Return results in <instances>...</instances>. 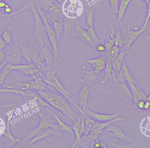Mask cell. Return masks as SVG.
I'll list each match as a JSON object with an SVG mask.
<instances>
[{
    "label": "cell",
    "mask_w": 150,
    "mask_h": 148,
    "mask_svg": "<svg viewBox=\"0 0 150 148\" xmlns=\"http://www.w3.org/2000/svg\"><path fill=\"white\" fill-rule=\"evenodd\" d=\"M85 131H86V125H85V121H84V116L83 115H81V122H80V134L81 135L82 137L84 134Z\"/></svg>",
    "instance_id": "ab89813d"
},
{
    "label": "cell",
    "mask_w": 150,
    "mask_h": 148,
    "mask_svg": "<svg viewBox=\"0 0 150 148\" xmlns=\"http://www.w3.org/2000/svg\"><path fill=\"white\" fill-rule=\"evenodd\" d=\"M131 1L132 0H119L118 11L117 12V21L118 23L122 22V19Z\"/></svg>",
    "instance_id": "484cf974"
},
{
    "label": "cell",
    "mask_w": 150,
    "mask_h": 148,
    "mask_svg": "<svg viewBox=\"0 0 150 148\" xmlns=\"http://www.w3.org/2000/svg\"><path fill=\"white\" fill-rule=\"evenodd\" d=\"M109 25V29L107 35L105 42L104 45L106 48V50L111 48L115 44H114V37L115 35L116 30L115 29V26L114 24L111 22V21H108Z\"/></svg>",
    "instance_id": "d4e9b609"
},
{
    "label": "cell",
    "mask_w": 150,
    "mask_h": 148,
    "mask_svg": "<svg viewBox=\"0 0 150 148\" xmlns=\"http://www.w3.org/2000/svg\"><path fill=\"white\" fill-rule=\"evenodd\" d=\"M131 21L132 19H131L129 23L126 25H124L122 22L118 23L121 32L118 47H120V50L125 51L127 54L129 55L132 44L145 30L142 27L139 30L132 29L131 28Z\"/></svg>",
    "instance_id": "277c9868"
},
{
    "label": "cell",
    "mask_w": 150,
    "mask_h": 148,
    "mask_svg": "<svg viewBox=\"0 0 150 148\" xmlns=\"http://www.w3.org/2000/svg\"><path fill=\"white\" fill-rule=\"evenodd\" d=\"M84 116V121H85V125H86V131L84 134L83 135L82 138L89 133V132L93 129V128L95 127L96 124V121L93 119L91 117H90L89 115L87 114H84L83 115Z\"/></svg>",
    "instance_id": "4dcf8cb0"
},
{
    "label": "cell",
    "mask_w": 150,
    "mask_h": 148,
    "mask_svg": "<svg viewBox=\"0 0 150 148\" xmlns=\"http://www.w3.org/2000/svg\"><path fill=\"white\" fill-rule=\"evenodd\" d=\"M6 46V43L3 39L1 36H0V49L1 50H4L5 46Z\"/></svg>",
    "instance_id": "bcb514c9"
},
{
    "label": "cell",
    "mask_w": 150,
    "mask_h": 148,
    "mask_svg": "<svg viewBox=\"0 0 150 148\" xmlns=\"http://www.w3.org/2000/svg\"><path fill=\"white\" fill-rule=\"evenodd\" d=\"M94 22V11L93 8H89L86 12V27L91 36L94 46H96L97 43H100V40L95 30Z\"/></svg>",
    "instance_id": "8fae6325"
},
{
    "label": "cell",
    "mask_w": 150,
    "mask_h": 148,
    "mask_svg": "<svg viewBox=\"0 0 150 148\" xmlns=\"http://www.w3.org/2000/svg\"><path fill=\"white\" fill-rule=\"evenodd\" d=\"M38 92L51 107L59 111L71 121H74L79 116V114L72 109L69 101L54 88L51 90H39Z\"/></svg>",
    "instance_id": "6da1fadb"
},
{
    "label": "cell",
    "mask_w": 150,
    "mask_h": 148,
    "mask_svg": "<svg viewBox=\"0 0 150 148\" xmlns=\"http://www.w3.org/2000/svg\"><path fill=\"white\" fill-rule=\"evenodd\" d=\"M81 115L80 113L76 119L73 121V125L72 129L75 135V140L72 144L71 148L77 147V146L82 142V136L80 134V122H81Z\"/></svg>",
    "instance_id": "cb8c5ba5"
},
{
    "label": "cell",
    "mask_w": 150,
    "mask_h": 148,
    "mask_svg": "<svg viewBox=\"0 0 150 148\" xmlns=\"http://www.w3.org/2000/svg\"><path fill=\"white\" fill-rule=\"evenodd\" d=\"M79 22V19H72L64 16L63 18L64 32L62 40L64 41L73 36L75 27Z\"/></svg>",
    "instance_id": "2e32d148"
},
{
    "label": "cell",
    "mask_w": 150,
    "mask_h": 148,
    "mask_svg": "<svg viewBox=\"0 0 150 148\" xmlns=\"http://www.w3.org/2000/svg\"><path fill=\"white\" fill-rule=\"evenodd\" d=\"M4 50L5 54V61L6 63H10L13 65L21 64L22 57L21 50L15 42L6 44Z\"/></svg>",
    "instance_id": "9c48e42d"
},
{
    "label": "cell",
    "mask_w": 150,
    "mask_h": 148,
    "mask_svg": "<svg viewBox=\"0 0 150 148\" xmlns=\"http://www.w3.org/2000/svg\"><path fill=\"white\" fill-rule=\"evenodd\" d=\"M60 131L52 129L47 128L38 132L29 142L28 146H31L36 142L42 140L46 137H48L50 136H59L60 135Z\"/></svg>",
    "instance_id": "7402d4cb"
},
{
    "label": "cell",
    "mask_w": 150,
    "mask_h": 148,
    "mask_svg": "<svg viewBox=\"0 0 150 148\" xmlns=\"http://www.w3.org/2000/svg\"><path fill=\"white\" fill-rule=\"evenodd\" d=\"M96 50L98 51V52H100V53H104L106 50V48H105V46L104 44H101L100 43H97L96 46Z\"/></svg>",
    "instance_id": "b9f144b4"
},
{
    "label": "cell",
    "mask_w": 150,
    "mask_h": 148,
    "mask_svg": "<svg viewBox=\"0 0 150 148\" xmlns=\"http://www.w3.org/2000/svg\"><path fill=\"white\" fill-rule=\"evenodd\" d=\"M49 111L52 115V116L54 117V118L56 119V121L57 122L58 128H59V130L62 131V132H65L67 133H70L71 134H74L73 130L72 129V126H70V125H67L66 123L64 122H63L56 114H55L50 108H49Z\"/></svg>",
    "instance_id": "4316f807"
},
{
    "label": "cell",
    "mask_w": 150,
    "mask_h": 148,
    "mask_svg": "<svg viewBox=\"0 0 150 148\" xmlns=\"http://www.w3.org/2000/svg\"><path fill=\"white\" fill-rule=\"evenodd\" d=\"M33 80L27 82H19L17 84L16 87L23 90H34L36 91L39 90H49V85L43 81L42 78L37 75L32 77Z\"/></svg>",
    "instance_id": "30bf717a"
},
{
    "label": "cell",
    "mask_w": 150,
    "mask_h": 148,
    "mask_svg": "<svg viewBox=\"0 0 150 148\" xmlns=\"http://www.w3.org/2000/svg\"><path fill=\"white\" fill-rule=\"evenodd\" d=\"M149 20H150V19H149Z\"/></svg>",
    "instance_id": "db71d44e"
},
{
    "label": "cell",
    "mask_w": 150,
    "mask_h": 148,
    "mask_svg": "<svg viewBox=\"0 0 150 148\" xmlns=\"http://www.w3.org/2000/svg\"><path fill=\"white\" fill-rule=\"evenodd\" d=\"M12 27L9 25H6L2 30L1 36L6 43V44H11L12 42V35L11 32Z\"/></svg>",
    "instance_id": "1f68e13d"
},
{
    "label": "cell",
    "mask_w": 150,
    "mask_h": 148,
    "mask_svg": "<svg viewBox=\"0 0 150 148\" xmlns=\"http://www.w3.org/2000/svg\"><path fill=\"white\" fill-rule=\"evenodd\" d=\"M145 100L144 99H139L137 102L135 108H137L139 110H143L144 109V105Z\"/></svg>",
    "instance_id": "ee69618b"
},
{
    "label": "cell",
    "mask_w": 150,
    "mask_h": 148,
    "mask_svg": "<svg viewBox=\"0 0 150 148\" xmlns=\"http://www.w3.org/2000/svg\"><path fill=\"white\" fill-rule=\"evenodd\" d=\"M28 7L26 5H25L21 7V8H19V9L18 10H16L14 12H12L11 13L9 14V15H7V14H5V13H4V14H0V20H1V18L2 17H11V16H15V15H17L18 13H19L20 12L27 9Z\"/></svg>",
    "instance_id": "74e56055"
},
{
    "label": "cell",
    "mask_w": 150,
    "mask_h": 148,
    "mask_svg": "<svg viewBox=\"0 0 150 148\" xmlns=\"http://www.w3.org/2000/svg\"><path fill=\"white\" fill-rule=\"evenodd\" d=\"M150 108V101L145 99L144 105V110H148Z\"/></svg>",
    "instance_id": "7dc6e473"
},
{
    "label": "cell",
    "mask_w": 150,
    "mask_h": 148,
    "mask_svg": "<svg viewBox=\"0 0 150 148\" xmlns=\"http://www.w3.org/2000/svg\"><path fill=\"white\" fill-rule=\"evenodd\" d=\"M28 3L29 4V9H30L34 18V35L33 39L36 41L41 49L45 44H50L46 34L45 26L36 8L35 0H29Z\"/></svg>",
    "instance_id": "3957f363"
},
{
    "label": "cell",
    "mask_w": 150,
    "mask_h": 148,
    "mask_svg": "<svg viewBox=\"0 0 150 148\" xmlns=\"http://www.w3.org/2000/svg\"><path fill=\"white\" fill-rule=\"evenodd\" d=\"M6 4V2L4 0L0 1V10H3V9L5 8V5Z\"/></svg>",
    "instance_id": "c3c4849f"
},
{
    "label": "cell",
    "mask_w": 150,
    "mask_h": 148,
    "mask_svg": "<svg viewBox=\"0 0 150 148\" xmlns=\"http://www.w3.org/2000/svg\"><path fill=\"white\" fill-rule=\"evenodd\" d=\"M1 139L4 142L5 147H14L18 142L21 140V138H11L8 136H3Z\"/></svg>",
    "instance_id": "836d02e7"
},
{
    "label": "cell",
    "mask_w": 150,
    "mask_h": 148,
    "mask_svg": "<svg viewBox=\"0 0 150 148\" xmlns=\"http://www.w3.org/2000/svg\"><path fill=\"white\" fill-rule=\"evenodd\" d=\"M142 1H144L145 2V4H146V5L149 2V1H150V0H142Z\"/></svg>",
    "instance_id": "816d5d0a"
},
{
    "label": "cell",
    "mask_w": 150,
    "mask_h": 148,
    "mask_svg": "<svg viewBox=\"0 0 150 148\" xmlns=\"http://www.w3.org/2000/svg\"><path fill=\"white\" fill-rule=\"evenodd\" d=\"M122 118L117 116L114 119L107 121V122H99L96 121V124L95 127L91 130L88 134L86 135L82 138V142L80 143L77 147H87V146H90V147H93V143L98 140L99 136L103 133V131L105 127L110 123L120 121L122 120Z\"/></svg>",
    "instance_id": "52a82bcc"
},
{
    "label": "cell",
    "mask_w": 150,
    "mask_h": 148,
    "mask_svg": "<svg viewBox=\"0 0 150 148\" xmlns=\"http://www.w3.org/2000/svg\"><path fill=\"white\" fill-rule=\"evenodd\" d=\"M90 92L88 85L83 84L78 93V105L82 109L84 112H85L88 108V100L90 96Z\"/></svg>",
    "instance_id": "44dd1931"
},
{
    "label": "cell",
    "mask_w": 150,
    "mask_h": 148,
    "mask_svg": "<svg viewBox=\"0 0 150 148\" xmlns=\"http://www.w3.org/2000/svg\"><path fill=\"white\" fill-rule=\"evenodd\" d=\"M129 88L131 91L132 98L134 102L133 108H135L137 102L139 99H146L147 95L142 90V88L139 87L138 82H127Z\"/></svg>",
    "instance_id": "ac0fdd59"
},
{
    "label": "cell",
    "mask_w": 150,
    "mask_h": 148,
    "mask_svg": "<svg viewBox=\"0 0 150 148\" xmlns=\"http://www.w3.org/2000/svg\"><path fill=\"white\" fill-rule=\"evenodd\" d=\"M36 2L43 11H47L56 1V0H36Z\"/></svg>",
    "instance_id": "e575fe53"
},
{
    "label": "cell",
    "mask_w": 150,
    "mask_h": 148,
    "mask_svg": "<svg viewBox=\"0 0 150 148\" xmlns=\"http://www.w3.org/2000/svg\"><path fill=\"white\" fill-rule=\"evenodd\" d=\"M13 70L12 64L10 63H6L0 71V87L4 83L6 78L9 73Z\"/></svg>",
    "instance_id": "d6a6232c"
},
{
    "label": "cell",
    "mask_w": 150,
    "mask_h": 148,
    "mask_svg": "<svg viewBox=\"0 0 150 148\" xmlns=\"http://www.w3.org/2000/svg\"><path fill=\"white\" fill-rule=\"evenodd\" d=\"M5 60V54L4 50L0 49V64L3 63Z\"/></svg>",
    "instance_id": "f6af8a7d"
},
{
    "label": "cell",
    "mask_w": 150,
    "mask_h": 148,
    "mask_svg": "<svg viewBox=\"0 0 150 148\" xmlns=\"http://www.w3.org/2000/svg\"><path fill=\"white\" fill-rule=\"evenodd\" d=\"M133 108L132 106L127 107L125 108L124 109L115 113H111V114H108V113H98V112H96L93 111H91L89 108H88L86 112H84L86 114L89 115L90 117H91L93 119L96 120V121H99V122H107L111 121L117 116H118L119 115H120L121 113L125 112L127 109Z\"/></svg>",
    "instance_id": "9a60e30c"
},
{
    "label": "cell",
    "mask_w": 150,
    "mask_h": 148,
    "mask_svg": "<svg viewBox=\"0 0 150 148\" xmlns=\"http://www.w3.org/2000/svg\"><path fill=\"white\" fill-rule=\"evenodd\" d=\"M146 99L150 101V94H149L148 95H147V97H146Z\"/></svg>",
    "instance_id": "f907efd6"
},
{
    "label": "cell",
    "mask_w": 150,
    "mask_h": 148,
    "mask_svg": "<svg viewBox=\"0 0 150 148\" xmlns=\"http://www.w3.org/2000/svg\"><path fill=\"white\" fill-rule=\"evenodd\" d=\"M87 62L93 68L94 72L96 74H98L105 69L106 63L105 55L104 53L97 57L88 60Z\"/></svg>",
    "instance_id": "603a6c76"
},
{
    "label": "cell",
    "mask_w": 150,
    "mask_h": 148,
    "mask_svg": "<svg viewBox=\"0 0 150 148\" xmlns=\"http://www.w3.org/2000/svg\"><path fill=\"white\" fill-rule=\"evenodd\" d=\"M49 107L44 108L42 111H38L36 113L38 115L40 118V121L38 125L33 128V129L29 130L26 135V136L18 142V143L15 146V148H21L25 147L28 146V143L30 140L39 131L47 129L52 128L59 130V128L56 121V119L52 116L49 111ZM60 131V130H59Z\"/></svg>",
    "instance_id": "7a4b0ae2"
},
{
    "label": "cell",
    "mask_w": 150,
    "mask_h": 148,
    "mask_svg": "<svg viewBox=\"0 0 150 148\" xmlns=\"http://www.w3.org/2000/svg\"><path fill=\"white\" fill-rule=\"evenodd\" d=\"M103 133L105 134V136L114 137L119 140H121V141H123V140H128L131 142L134 141L133 139L129 137L124 133V132L122 130L121 127L114 125L112 124V123L108 124L105 127V128L103 131Z\"/></svg>",
    "instance_id": "7c38bea8"
},
{
    "label": "cell",
    "mask_w": 150,
    "mask_h": 148,
    "mask_svg": "<svg viewBox=\"0 0 150 148\" xmlns=\"http://www.w3.org/2000/svg\"><path fill=\"white\" fill-rule=\"evenodd\" d=\"M120 49L117 45H114L110 49L105 50L104 54L105 55V67L104 69L105 74L103 78L101 80V83L106 82L109 79L111 80V73L112 70V63L115 58L120 53Z\"/></svg>",
    "instance_id": "ba28073f"
},
{
    "label": "cell",
    "mask_w": 150,
    "mask_h": 148,
    "mask_svg": "<svg viewBox=\"0 0 150 148\" xmlns=\"http://www.w3.org/2000/svg\"><path fill=\"white\" fill-rule=\"evenodd\" d=\"M57 72V68H53L52 69L47 70L44 72V77L42 79L47 84L52 85L58 92L63 95L69 101L70 103H71L74 107H76L78 109L79 111H80L82 109L78 105V104L75 103L72 97H71L70 92L65 88V87L63 85V84L60 82L58 77L56 76Z\"/></svg>",
    "instance_id": "5b68a950"
},
{
    "label": "cell",
    "mask_w": 150,
    "mask_h": 148,
    "mask_svg": "<svg viewBox=\"0 0 150 148\" xmlns=\"http://www.w3.org/2000/svg\"><path fill=\"white\" fill-rule=\"evenodd\" d=\"M108 144L114 146L115 147H117V148H131L134 146V144H125L123 143H110Z\"/></svg>",
    "instance_id": "f35d334b"
},
{
    "label": "cell",
    "mask_w": 150,
    "mask_h": 148,
    "mask_svg": "<svg viewBox=\"0 0 150 148\" xmlns=\"http://www.w3.org/2000/svg\"><path fill=\"white\" fill-rule=\"evenodd\" d=\"M39 58L42 64L50 69L54 68L53 56L50 44H45L40 49Z\"/></svg>",
    "instance_id": "4fadbf2b"
},
{
    "label": "cell",
    "mask_w": 150,
    "mask_h": 148,
    "mask_svg": "<svg viewBox=\"0 0 150 148\" xmlns=\"http://www.w3.org/2000/svg\"><path fill=\"white\" fill-rule=\"evenodd\" d=\"M5 108L6 109V119L5 130L4 132H3L2 135L15 139L16 137L13 135V134L11 133L10 130V125H11V119L12 118V116L13 115L14 112L16 109V104L15 103L6 104Z\"/></svg>",
    "instance_id": "d6986e66"
},
{
    "label": "cell",
    "mask_w": 150,
    "mask_h": 148,
    "mask_svg": "<svg viewBox=\"0 0 150 148\" xmlns=\"http://www.w3.org/2000/svg\"><path fill=\"white\" fill-rule=\"evenodd\" d=\"M12 12V8L9 4L6 3L5 8L3 9V13L9 15Z\"/></svg>",
    "instance_id": "7bdbcfd3"
},
{
    "label": "cell",
    "mask_w": 150,
    "mask_h": 148,
    "mask_svg": "<svg viewBox=\"0 0 150 148\" xmlns=\"http://www.w3.org/2000/svg\"><path fill=\"white\" fill-rule=\"evenodd\" d=\"M67 0H56V1L62 5H63L66 2Z\"/></svg>",
    "instance_id": "681fc988"
},
{
    "label": "cell",
    "mask_w": 150,
    "mask_h": 148,
    "mask_svg": "<svg viewBox=\"0 0 150 148\" xmlns=\"http://www.w3.org/2000/svg\"><path fill=\"white\" fill-rule=\"evenodd\" d=\"M13 70H16L25 74L26 75H29L33 77L38 74L41 71L39 68L36 67L33 63H28L26 64H19L16 65H13Z\"/></svg>",
    "instance_id": "e0dca14e"
},
{
    "label": "cell",
    "mask_w": 150,
    "mask_h": 148,
    "mask_svg": "<svg viewBox=\"0 0 150 148\" xmlns=\"http://www.w3.org/2000/svg\"><path fill=\"white\" fill-rule=\"evenodd\" d=\"M149 19H150V1L146 4V16H145V18L144 23L142 26V28H144L145 29H146V27L148 26V22L149 21Z\"/></svg>",
    "instance_id": "d590c367"
},
{
    "label": "cell",
    "mask_w": 150,
    "mask_h": 148,
    "mask_svg": "<svg viewBox=\"0 0 150 148\" xmlns=\"http://www.w3.org/2000/svg\"><path fill=\"white\" fill-rule=\"evenodd\" d=\"M84 73L83 75L82 80H81L82 85L87 84L88 86L93 83L95 81L97 75L93 70H83Z\"/></svg>",
    "instance_id": "f546056e"
},
{
    "label": "cell",
    "mask_w": 150,
    "mask_h": 148,
    "mask_svg": "<svg viewBox=\"0 0 150 148\" xmlns=\"http://www.w3.org/2000/svg\"><path fill=\"white\" fill-rule=\"evenodd\" d=\"M126 54H127V53L125 51L120 50V53L112 63V70L115 71L116 75L118 74L121 70V66L124 61V56Z\"/></svg>",
    "instance_id": "f1b7e54d"
},
{
    "label": "cell",
    "mask_w": 150,
    "mask_h": 148,
    "mask_svg": "<svg viewBox=\"0 0 150 148\" xmlns=\"http://www.w3.org/2000/svg\"><path fill=\"white\" fill-rule=\"evenodd\" d=\"M35 3L36 5V8L40 15V16L43 20V22L44 23V25L45 26L46 28V34L49 39V41L50 42L52 50V53H53V63H54V67H56L57 64L58 63L61 62V57L59 53V42L57 39L56 37V32L54 30V28L52 24H50L43 11L40 8L39 5L36 3V0H35Z\"/></svg>",
    "instance_id": "8992f818"
},
{
    "label": "cell",
    "mask_w": 150,
    "mask_h": 148,
    "mask_svg": "<svg viewBox=\"0 0 150 148\" xmlns=\"http://www.w3.org/2000/svg\"><path fill=\"white\" fill-rule=\"evenodd\" d=\"M0 1H1V0H0ZM4 13H3V12H1V10H0V14H4Z\"/></svg>",
    "instance_id": "f5cc1de1"
},
{
    "label": "cell",
    "mask_w": 150,
    "mask_h": 148,
    "mask_svg": "<svg viewBox=\"0 0 150 148\" xmlns=\"http://www.w3.org/2000/svg\"><path fill=\"white\" fill-rule=\"evenodd\" d=\"M110 7L112 13L116 14L118 11L119 0H108Z\"/></svg>",
    "instance_id": "8d00e7d4"
},
{
    "label": "cell",
    "mask_w": 150,
    "mask_h": 148,
    "mask_svg": "<svg viewBox=\"0 0 150 148\" xmlns=\"http://www.w3.org/2000/svg\"><path fill=\"white\" fill-rule=\"evenodd\" d=\"M52 25L53 26L54 30L56 34V37L58 42L59 43L63 37L64 26H63V19L54 20L52 22Z\"/></svg>",
    "instance_id": "83f0119b"
},
{
    "label": "cell",
    "mask_w": 150,
    "mask_h": 148,
    "mask_svg": "<svg viewBox=\"0 0 150 148\" xmlns=\"http://www.w3.org/2000/svg\"><path fill=\"white\" fill-rule=\"evenodd\" d=\"M62 5H63L56 2L47 11H43L49 22L50 24L54 20L63 19L64 15L63 11Z\"/></svg>",
    "instance_id": "5bb4252c"
},
{
    "label": "cell",
    "mask_w": 150,
    "mask_h": 148,
    "mask_svg": "<svg viewBox=\"0 0 150 148\" xmlns=\"http://www.w3.org/2000/svg\"><path fill=\"white\" fill-rule=\"evenodd\" d=\"M73 36L76 37L79 40L86 44L95 47L89 33L87 29H85L81 27L80 22H79L75 27Z\"/></svg>",
    "instance_id": "ffe728a7"
},
{
    "label": "cell",
    "mask_w": 150,
    "mask_h": 148,
    "mask_svg": "<svg viewBox=\"0 0 150 148\" xmlns=\"http://www.w3.org/2000/svg\"><path fill=\"white\" fill-rule=\"evenodd\" d=\"M93 147L94 148H107V146L106 144L102 142H100L98 140L95 141L93 144Z\"/></svg>",
    "instance_id": "60d3db41"
}]
</instances>
